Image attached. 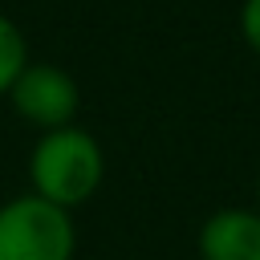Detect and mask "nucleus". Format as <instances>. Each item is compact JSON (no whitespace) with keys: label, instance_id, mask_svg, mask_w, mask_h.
I'll list each match as a JSON object with an SVG mask.
<instances>
[{"label":"nucleus","instance_id":"nucleus-7","mask_svg":"<svg viewBox=\"0 0 260 260\" xmlns=\"http://www.w3.org/2000/svg\"><path fill=\"white\" fill-rule=\"evenodd\" d=\"M256 203H260V179H256Z\"/></svg>","mask_w":260,"mask_h":260},{"label":"nucleus","instance_id":"nucleus-2","mask_svg":"<svg viewBox=\"0 0 260 260\" xmlns=\"http://www.w3.org/2000/svg\"><path fill=\"white\" fill-rule=\"evenodd\" d=\"M73 215L41 195H16L0 203V260H73Z\"/></svg>","mask_w":260,"mask_h":260},{"label":"nucleus","instance_id":"nucleus-5","mask_svg":"<svg viewBox=\"0 0 260 260\" xmlns=\"http://www.w3.org/2000/svg\"><path fill=\"white\" fill-rule=\"evenodd\" d=\"M28 65V45H24V32L0 12V93L12 89V81L20 77V69Z\"/></svg>","mask_w":260,"mask_h":260},{"label":"nucleus","instance_id":"nucleus-3","mask_svg":"<svg viewBox=\"0 0 260 260\" xmlns=\"http://www.w3.org/2000/svg\"><path fill=\"white\" fill-rule=\"evenodd\" d=\"M8 102H12V110L28 126L61 130V126H73L77 106H81V93H77V81L61 65L28 61L20 69V77L12 81V89H8Z\"/></svg>","mask_w":260,"mask_h":260},{"label":"nucleus","instance_id":"nucleus-1","mask_svg":"<svg viewBox=\"0 0 260 260\" xmlns=\"http://www.w3.org/2000/svg\"><path fill=\"white\" fill-rule=\"evenodd\" d=\"M102 175H106L102 146L81 126L45 130L41 142L32 146V158H28L32 195H41V199H49L65 211L85 203L102 187Z\"/></svg>","mask_w":260,"mask_h":260},{"label":"nucleus","instance_id":"nucleus-6","mask_svg":"<svg viewBox=\"0 0 260 260\" xmlns=\"http://www.w3.org/2000/svg\"><path fill=\"white\" fill-rule=\"evenodd\" d=\"M240 32H244L248 49L260 57V0H244V8H240Z\"/></svg>","mask_w":260,"mask_h":260},{"label":"nucleus","instance_id":"nucleus-4","mask_svg":"<svg viewBox=\"0 0 260 260\" xmlns=\"http://www.w3.org/2000/svg\"><path fill=\"white\" fill-rule=\"evenodd\" d=\"M203 260H260V207L211 211L199 228Z\"/></svg>","mask_w":260,"mask_h":260}]
</instances>
